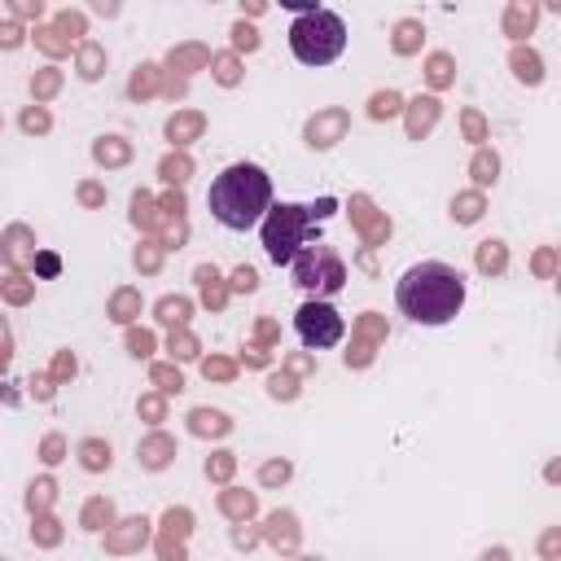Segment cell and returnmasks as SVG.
<instances>
[{
	"mask_svg": "<svg viewBox=\"0 0 561 561\" xmlns=\"http://www.w3.org/2000/svg\"><path fill=\"white\" fill-rule=\"evenodd\" d=\"M465 272L451 267V263H438V259H421L412 263L399 285H394V302L399 311L412 320V324H425V329H438V324H451L465 307Z\"/></svg>",
	"mask_w": 561,
	"mask_h": 561,
	"instance_id": "6da1fadb",
	"label": "cell"
},
{
	"mask_svg": "<svg viewBox=\"0 0 561 561\" xmlns=\"http://www.w3.org/2000/svg\"><path fill=\"white\" fill-rule=\"evenodd\" d=\"M342 48H346V22L333 9L311 4L289 22V53L302 66H329L342 57Z\"/></svg>",
	"mask_w": 561,
	"mask_h": 561,
	"instance_id": "3957f363",
	"label": "cell"
},
{
	"mask_svg": "<svg viewBox=\"0 0 561 561\" xmlns=\"http://www.w3.org/2000/svg\"><path fill=\"white\" fill-rule=\"evenodd\" d=\"M206 210L228 232H250L272 210V175L259 162L224 167L206 188Z\"/></svg>",
	"mask_w": 561,
	"mask_h": 561,
	"instance_id": "7a4b0ae2",
	"label": "cell"
},
{
	"mask_svg": "<svg viewBox=\"0 0 561 561\" xmlns=\"http://www.w3.org/2000/svg\"><path fill=\"white\" fill-rule=\"evenodd\" d=\"M294 333H298V342H302L307 351H329V346H337V342H342L346 320L337 316V307H333V302L311 298V302H302V307L294 311Z\"/></svg>",
	"mask_w": 561,
	"mask_h": 561,
	"instance_id": "5b68a950",
	"label": "cell"
},
{
	"mask_svg": "<svg viewBox=\"0 0 561 561\" xmlns=\"http://www.w3.org/2000/svg\"><path fill=\"white\" fill-rule=\"evenodd\" d=\"M311 206H294V202H280L267 210V224H263V245H267V259L276 267H289L298 250L311 245Z\"/></svg>",
	"mask_w": 561,
	"mask_h": 561,
	"instance_id": "277c9868",
	"label": "cell"
},
{
	"mask_svg": "<svg viewBox=\"0 0 561 561\" xmlns=\"http://www.w3.org/2000/svg\"><path fill=\"white\" fill-rule=\"evenodd\" d=\"M289 267H294V280H298L302 289H316V285H320V289H329V294L342 289V276H346V272H342V259H337L333 250H324V245L298 250Z\"/></svg>",
	"mask_w": 561,
	"mask_h": 561,
	"instance_id": "8992f818",
	"label": "cell"
}]
</instances>
